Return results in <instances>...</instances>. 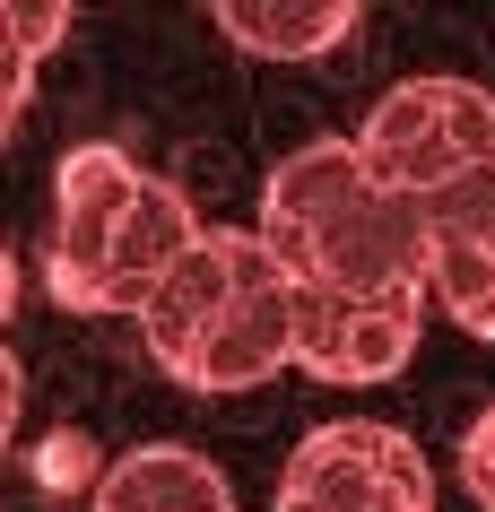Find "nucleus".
<instances>
[{
    "label": "nucleus",
    "mask_w": 495,
    "mask_h": 512,
    "mask_svg": "<svg viewBox=\"0 0 495 512\" xmlns=\"http://www.w3.org/2000/svg\"><path fill=\"white\" fill-rule=\"evenodd\" d=\"M261 243L296 287L435 304V217L374 183L357 139H313L261 183Z\"/></svg>",
    "instance_id": "obj_1"
},
{
    "label": "nucleus",
    "mask_w": 495,
    "mask_h": 512,
    "mask_svg": "<svg viewBox=\"0 0 495 512\" xmlns=\"http://www.w3.org/2000/svg\"><path fill=\"white\" fill-rule=\"evenodd\" d=\"M357 157L383 191L435 209L443 191L495 165V96L478 79H400L357 122Z\"/></svg>",
    "instance_id": "obj_2"
},
{
    "label": "nucleus",
    "mask_w": 495,
    "mask_h": 512,
    "mask_svg": "<svg viewBox=\"0 0 495 512\" xmlns=\"http://www.w3.org/2000/svg\"><path fill=\"white\" fill-rule=\"evenodd\" d=\"M270 512H435V469L400 426L339 417L287 452Z\"/></svg>",
    "instance_id": "obj_3"
},
{
    "label": "nucleus",
    "mask_w": 495,
    "mask_h": 512,
    "mask_svg": "<svg viewBox=\"0 0 495 512\" xmlns=\"http://www.w3.org/2000/svg\"><path fill=\"white\" fill-rule=\"evenodd\" d=\"M139 183L148 174L113 139H87V148L61 157V174H53V243H44V287H53V304L105 313V261H113V235H122Z\"/></svg>",
    "instance_id": "obj_4"
},
{
    "label": "nucleus",
    "mask_w": 495,
    "mask_h": 512,
    "mask_svg": "<svg viewBox=\"0 0 495 512\" xmlns=\"http://www.w3.org/2000/svg\"><path fill=\"white\" fill-rule=\"evenodd\" d=\"M270 270H278V252L261 243V226H209V235L174 261V278L139 304V348L183 382L192 356L209 348V330H218L226 313L244 304V287H261Z\"/></svg>",
    "instance_id": "obj_5"
},
{
    "label": "nucleus",
    "mask_w": 495,
    "mask_h": 512,
    "mask_svg": "<svg viewBox=\"0 0 495 512\" xmlns=\"http://www.w3.org/2000/svg\"><path fill=\"white\" fill-rule=\"evenodd\" d=\"M426 296H330L296 287V365L313 382H391L417 356Z\"/></svg>",
    "instance_id": "obj_6"
},
{
    "label": "nucleus",
    "mask_w": 495,
    "mask_h": 512,
    "mask_svg": "<svg viewBox=\"0 0 495 512\" xmlns=\"http://www.w3.org/2000/svg\"><path fill=\"white\" fill-rule=\"evenodd\" d=\"M296 365V278L278 261L261 287H244V304L209 330V348L192 356V374L183 391H252V382H270Z\"/></svg>",
    "instance_id": "obj_7"
},
{
    "label": "nucleus",
    "mask_w": 495,
    "mask_h": 512,
    "mask_svg": "<svg viewBox=\"0 0 495 512\" xmlns=\"http://www.w3.org/2000/svg\"><path fill=\"white\" fill-rule=\"evenodd\" d=\"M87 512H235V495H226V469L209 452H192V443H139V452H122L96 478Z\"/></svg>",
    "instance_id": "obj_8"
},
{
    "label": "nucleus",
    "mask_w": 495,
    "mask_h": 512,
    "mask_svg": "<svg viewBox=\"0 0 495 512\" xmlns=\"http://www.w3.org/2000/svg\"><path fill=\"white\" fill-rule=\"evenodd\" d=\"M209 27L261 61H322L330 44H348L365 27V9L357 0H218Z\"/></svg>",
    "instance_id": "obj_9"
},
{
    "label": "nucleus",
    "mask_w": 495,
    "mask_h": 512,
    "mask_svg": "<svg viewBox=\"0 0 495 512\" xmlns=\"http://www.w3.org/2000/svg\"><path fill=\"white\" fill-rule=\"evenodd\" d=\"M79 27L61 0H9L0 9V44H9V79H0V122H18L35 96V70H44V53H53L61 35Z\"/></svg>",
    "instance_id": "obj_10"
},
{
    "label": "nucleus",
    "mask_w": 495,
    "mask_h": 512,
    "mask_svg": "<svg viewBox=\"0 0 495 512\" xmlns=\"http://www.w3.org/2000/svg\"><path fill=\"white\" fill-rule=\"evenodd\" d=\"M426 217H435V243H469V252H487V261H495V165H487V174H469L461 191H443Z\"/></svg>",
    "instance_id": "obj_11"
},
{
    "label": "nucleus",
    "mask_w": 495,
    "mask_h": 512,
    "mask_svg": "<svg viewBox=\"0 0 495 512\" xmlns=\"http://www.w3.org/2000/svg\"><path fill=\"white\" fill-rule=\"evenodd\" d=\"M461 486H469V495H478V504L495 512V408H487V417H478V426L461 434Z\"/></svg>",
    "instance_id": "obj_12"
}]
</instances>
